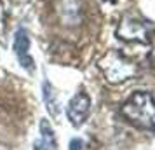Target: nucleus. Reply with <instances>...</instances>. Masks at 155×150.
<instances>
[{
    "mask_svg": "<svg viewBox=\"0 0 155 150\" xmlns=\"http://www.w3.org/2000/svg\"><path fill=\"white\" fill-rule=\"evenodd\" d=\"M127 121L141 129H155V98L147 91L133 93L120 108Z\"/></svg>",
    "mask_w": 155,
    "mask_h": 150,
    "instance_id": "obj_1",
    "label": "nucleus"
},
{
    "mask_svg": "<svg viewBox=\"0 0 155 150\" xmlns=\"http://www.w3.org/2000/svg\"><path fill=\"white\" fill-rule=\"evenodd\" d=\"M98 66L110 84H122L129 79H134L140 73L138 65L133 63L120 51H108L98 61Z\"/></svg>",
    "mask_w": 155,
    "mask_h": 150,
    "instance_id": "obj_2",
    "label": "nucleus"
},
{
    "mask_svg": "<svg viewBox=\"0 0 155 150\" xmlns=\"http://www.w3.org/2000/svg\"><path fill=\"white\" fill-rule=\"evenodd\" d=\"M115 35L126 42H147L148 35H150V26L143 19H138L133 16H124L115 30Z\"/></svg>",
    "mask_w": 155,
    "mask_h": 150,
    "instance_id": "obj_3",
    "label": "nucleus"
},
{
    "mask_svg": "<svg viewBox=\"0 0 155 150\" xmlns=\"http://www.w3.org/2000/svg\"><path fill=\"white\" fill-rule=\"evenodd\" d=\"M89 110H91V98L85 93H77L70 100L68 107H66L68 121H70L75 128L82 126L84 121L87 119V115H89Z\"/></svg>",
    "mask_w": 155,
    "mask_h": 150,
    "instance_id": "obj_4",
    "label": "nucleus"
},
{
    "mask_svg": "<svg viewBox=\"0 0 155 150\" xmlns=\"http://www.w3.org/2000/svg\"><path fill=\"white\" fill-rule=\"evenodd\" d=\"M14 52L23 68L28 72L35 70V63L30 56V33L26 28H19L14 35Z\"/></svg>",
    "mask_w": 155,
    "mask_h": 150,
    "instance_id": "obj_5",
    "label": "nucleus"
},
{
    "mask_svg": "<svg viewBox=\"0 0 155 150\" xmlns=\"http://www.w3.org/2000/svg\"><path fill=\"white\" fill-rule=\"evenodd\" d=\"M42 96H44V103L47 107V112L51 114V117H58L59 115V103H58V96L56 91L49 80H44L42 84Z\"/></svg>",
    "mask_w": 155,
    "mask_h": 150,
    "instance_id": "obj_6",
    "label": "nucleus"
},
{
    "mask_svg": "<svg viewBox=\"0 0 155 150\" xmlns=\"http://www.w3.org/2000/svg\"><path fill=\"white\" fill-rule=\"evenodd\" d=\"M40 131H42V138H44V147L49 145L51 148H56V140H54L52 129H51V126H49V122L47 121L40 122Z\"/></svg>",
    "mask_w": 155,
    "mask_h": 150,
    "instance_id": "obj_7",
    "label": "nucleus"
},
{
    "mask_svg": "<svg viewBox=\"0 0 155 150\" xmlns=\"http://www.w3.org/2000/svg\"><path fill=\"white\" fill-rule=\"evenodd\" d=\"M148 61L152 66H155V32L150 35V52H148Z\"/></svg>",
    "mask_w": 155,
    "mask_h": 150,
    "instance_id": "obj_8",
    "label": "nucleus"
},
{
    "mask_svg": "<svg viewBox=\"0 0 155 150\" xmlns=\"http://www.w3.org/2000/svg\"><path fill=\"white\" fill-rule=\"evenodd\" d=\"M82 148V140H78V138H73L70 142V150H80Z\"/></svg>",
    "mask_w": 155,
    "mask_h": 150,
    "instance_id": "obj_9",
    "label": "nucleus"
},
{
    "mask_svg": "<svg viewBox=\"0 0 155 150\" xmlns=\"http://www.w3.org/2000/svg\"><path fill=\"white\" fill-rule=\"evenodd\" d=\"M35 150H42V148H40V147H38V145H37V148Z\"/></svg>",
    "mask_w": 155,
    "mask_h": 150,
    "instance_id": "obj_10",
    "label": "nucleus"
},
{
    "mask_svg": "<svg viewBox=\"0 0 155 150\" xmlns=\"http://www.w3.org/2000/svg\"><path fill=\"white\" fill-rule=\"evenodd\" d=\"M105 2H113V0H105Z\"/></svg>",
    "mask_w": 155,
    "mask_h": 150,
    "instance_id": "obj_11",
    "label": "nucleus"
}]
</instances>
